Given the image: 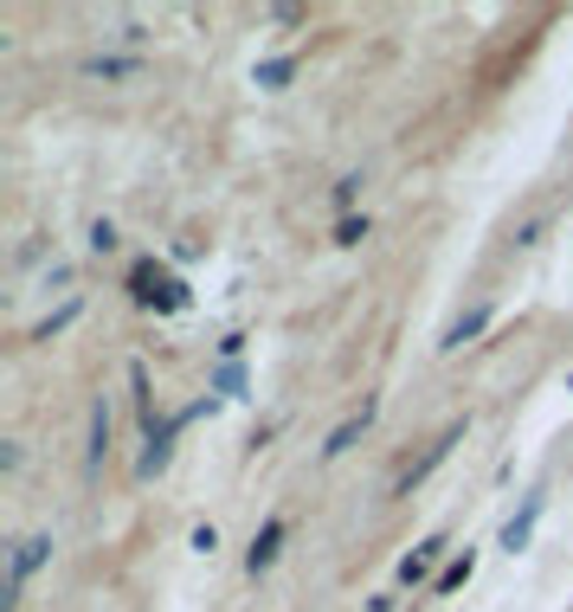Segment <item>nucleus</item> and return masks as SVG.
<instances>
[{"instance_id": "f03ea898", "label": "nucleus", "mask_w": 573, "mask_h": 612, "mask_svg": "<svg viewBox=\"0 0 573 612\" xmlns=\"http://www.w3.org/2000/svg\"><path fill=\"white\" fill-rule=\"evenodd\" d=\"M136 297H143V303H161V310H174V303H181V290L155 272V265H143V272H136Z\"/></svg>"}, {"instance_id": "9b49d317", "label": "nucleus", "mask_w": 573, "mask_h": 612, "mask_svg": "<svg viewBox=\"0 0 573 612\" xmlns=\"http://www.w3.org/2000/svg\"><path fill=\"white\" fill-rule=\"evenodd\" d=\"M471 580V548H464V561H451L444 574H438V593H451V587H464Z\"/></svg>"}, {"instance_id": "ddd939ff", "label": "nucleus", "mask_w": 573, "mask_h": 612, "mask_svg": "<svg viewBox=\"0 0 573 612\" xmlns=\"http://www.w3.org/2000/svg\"><path fill=\"white\" fill-rule=\"evenodd\" d=\"M90 245H97V252H117V226H110V219H97V226H90Z\"/></svg>"}, {"instance_id": "39448f33", "label": "nucleus", "mask_w": 573, "mask_h": 612, "mask_svg": "<svg viewBox=\"0 0 573 612\" xmlns=\"http://www.w3.org/2000/svg\"><path fill=\"white\" fill-rule=\"evenodd\" d=\"M84 77H136V71H143V59H110V52H103V59H84Z\"/></svg>"}, {"instance_id": "f257e3e1", "label": "nucleus", "mask_w": 573, "mask_h": 612, "mask_svg": "<svg viewBox=\"0 0 573 612\" xmlns=\"http://www.w3.org/2000/svg\"><path fill=\"white\" fill-rule=\"evenodd\" d=\"M46 554H52V536H26V542H20V554H13V587H7V607L20 600V587H26V574H33V567H39Z\"/></svg>"}, {"instance_id": "423d86ee", "label": "nucleus", "mask_w": 573, "mask_h": 612, "mask_svg": "<svg viewBox=\"0 0 573 612\" xmlns=\"http://www.w3.org/2000/svg\"><path fill=\"white\" fill-rule=\"evenodd\" d=\"M103 452H110V407L97 400L90 407V465H103Z\"/></svg>"}, {"instance_id": "0eeeda50", "label": "nucleus", "mask_w": 573, "mask_h": 612, "mask_svg": "<svg viewBox=\"0 0 573 612\" xmlns=\"http://www.w3.org/2000/svg\"><path fill=\"white\" fill-rule=\"evenodd\" d=\"M535 516H541V496H528V509H522V516H515V523L502 529V548H509V554H515V548L528 542V529H535Z\"/></svg>"}, {"instance_id": "1a4fd4ad", "label": "nucleus", "mask_w": 573, "mask_h": 612, "mask_svg": "<svg viewBox=\"0 0 573 612\" xmlns=\"http://www.w3.org/2000/svg\"><path fill=\"white\" fill-rule=\"evenodd\" d=\"M367 419H374V407L361 412V419H349V425H336V439H329V445H322V452H329V458H342V452H349V445H355V432H361V425H367Z\"/></svg>"}, {"instance_id": "20e7f679", "label": "nucleus", "mask_w": 573, "mask_h": 612, "mask_svg": "<svg viewBox=\"0 0 573 612\" xmlns=\"http://www.w3.org/2000/svg\"><path fill=\"white\" fill-rule=\"evenodd\" d=\"M484 323H490V310H484V303H477V310H464V316H458V323L444 329V341H438V348H464V341L477 336Z\"/></svg>"}, {"instance_id": "9d476101", "label": "nucleus", "mask_w": 573, "mask_h": 612, "mask_svg": "<svg viewBox=\"0 0 573 612\" xmlns=\"http://www.w3.org/2000/svg\"><path fill=\"white\" fill-rule=\"evenodd\" d=\"M438 548H444V542H426V548H413V554L400 561V580H419V574L431 567V554H438Z\"/></svg>"}, {"instance_id": "7ed1b4c3", "label": "nucleus", "mask_w": 573, "mask_h": 612, "mask_svg": "<svg viewBox=\"0 0 573 612\" xmlns=\"http://www.w3.org/2000/svg\"><path fill=\"white\" fill-rule=\"evenodd\" d=\"M278 548H284V523H265V536L252 542V554H245V567H252V574H265V567L278 561Z\"/></svg>"}, {"instance_id": "6e6552de", "label": "nucleus", "mask_w": 573, "mask_h": 612, "mask_svg": "<svg viewBox=\"0 0 573 612\" xmlns=\"http://www.w3.org/2000/svg\"><path fill=\"white\" fill-rule=\"evenodd\" d=\"M451 445H458V432H444V439H438V445H431L426 458H419V465H413V471L400 477V490H413V483H419V477H426L431 465H438V458H444V452H451Z\"/></svg>"}, {"instance_id": "f8f14e48", "label": "nucleus", "mask_w": 573, "mask_h": 612, "mask_svg": "<svg viewBox=\"0 0 573 612\" xmlns=\"http://www.w3.org/2000/svg\"><path fill=\"white\" fill-rule=\"evenodd\" d=\"M290 71H296L290 59H271V65L258 71V84H265V91H284V77H290Z\"/></svg>"}]
</instances>
